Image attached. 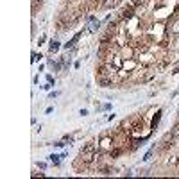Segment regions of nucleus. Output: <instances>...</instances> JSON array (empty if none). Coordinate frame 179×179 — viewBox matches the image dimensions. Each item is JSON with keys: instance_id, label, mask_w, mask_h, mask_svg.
Instances as JSON below:
<instances>
[{"instance_id": "2", "label": "nucleus", "mask_w": 179, "mask_h": 179, "mask_svg": "<svg viewBox=\"0 0 179 179\" xmlns=\"http://www.w3.org/2000/svg\"><path fill=\"white\" fill-rule=\"evenodd\" d=\"M176 138H179V124L176 125L174 129H172V133H170V134H168L165 140H168V141H170V140H176Z\"/></svg>"}, {"instance_id": "5", "label": "nucleus", "mask_w": 179, "mask_h": 179, "mask_svg": "<svg viewBox=\"0 0 179 179\" xmlns=\"http://www.w3.org/2000/svg\"><path fill=\"white\" fill-rule=\"evenodd\" d=\"M57 48H59L57 41H52V43H50V52H54V50H57Z\"/></svg>"}, {"instance_id": "6", "label": "nucleus", "mask_w": 179, "mask_h": 179, "mask_svg": "<svg viewBox=\"0 0 179 179\" xmlns=\"http://www.w3.org/2000/svg\"><path fill=\"white\" fill-rule=\"evenodd\" d=\"M59 158H61V156H52V163H54V165L59 163Z\"/></svg>"}, {"instance_id": "7", "label": "nucleus", "mask_w": 179, "mask_h": 179, "mask_svg": "<svg viewBox=\"0 0 179 179\" xmlns=\"http://www.w3.org/2000/svg\"><path fill=\"white\" fill-rule=\"evenodd\" d=\"M32 177H43V172H40V174H38V172H34V174H32Z\"/></svg>"}, {"instance_id": "1", "label": "nucleus", "mask_w": 179, "mask_h": 179, "mask_svg": "<svg viewBox=\"0 0 179 179\" xmlns=\"http://www.w3.org/2000/svg\"><path fill=\"white\" fill-rule=\"evenodd\" d=\"M81 158H83V161H86V163H90L93 158H97L95 143H88V145H84L83 149H81Z\"/></svg>"}, {"instance_id": "4", "label": "nucleus", "mask_w": 179, "mask_h": 179, "mask_svg": "<svg viewBox=\"0 0 179 179\" xmlns=\"http://www.w3.org/2000/svg\"><path fill=\"white\" fill-rule=\"evenodd\" d=\"M109 145H111V140H109V138H104V140H102V147H104V149H108Z\"/></svg>"}, {"instance_id": "3", "label": "nucleus", "mask_w": 179, "mask_h": 179, "mask_svg": "<svg viewBox=\"0 0 179 179\" xmlns=\"http://www.w3.org/2000/svg\"><path fill=\"white\" fill-rule=\"evenodd\" d=\"M122 18H124V20L133 18V9H124V11H122Z\"/></svg>"}]
</instances>
